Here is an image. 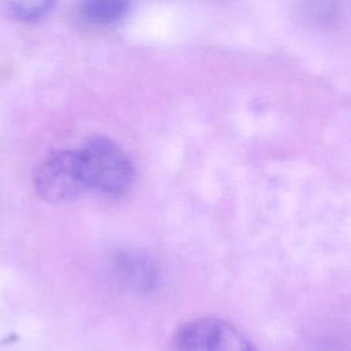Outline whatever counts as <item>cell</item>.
<instances>
[{
  "label": "cell",
  "mask_w": 351,
  "mask_h": 351,
  "mask_svg": "<svg viewBox=\"0 0 351 351\" xmlns=\"http://www.w3.org/2000/svg\"><path fill=\"white\" fill-rule=\"evenodd\" d=\"M5 12L22 22L43 19L55 7L56 0H0Z\"/></svg>",
  "instance_id": "obj_6"
},
{
  "label": "cell",
  "mask_w": 351,
  "mask_h": 351,
  "mask_svg": "<svg viewBox=\"0 0 351 351\" xmlns=\"http://www.w3.org/2000/svg\"><path fill=\"white\" fill-rule=\"evenodd\" d=\"M129 10V0H84L82 15L92 23L110 25L121 21Z\"/></svg>",
  "instance_id": "obj_5"
},
{
  "label": "cell",
  "mask_w": 351,
  "mask_h": 351,
  "mask_svg": "<svg viewBox=\"0 0 351 351\" xmlns=\"http://www.w3.org/2000/svg\"><path fill=\"white\" fill-rule=\"evenodd\" d=\"M336 7L337 0H303V12L314 22H329Z\"/></svg>",
  "instance_id": "obj_7"
},
{
  "label": "cell",
  "mask_w": 351,
  "mask_h": 351,
  "mask_svg": "<svg viewBox=\"0 0 351 351\" xmlns=\"http://www.w3.org/2000/svg\"><path fill=\"white\" fill-rule=\"evenodd\" d=\"M174 351H255L250 340L230 324L218 318H200L176 333Z\"/></svg>",
  "instance_id": "obj_3"
},
{
  "label": "cell",
  "mask_w": 351,
  "mask_h": 351,
  "mask_svg": "<svg viewBox=\"0 0 351 351\" xmlns=\"http://www.w3.org/2000/svg\"><path fill=\"white\" fill-rule=\"evenodd\" d=\"M37 195L52 204L69 203L86 191L78 151L62 149L49 154L37 166L33 177Z\"/></svg>",
  "instance_id": "obj_2"
},
{
  "label": "cell",
  "mask_w": 351,
  "mask_h": 351,
  "mask_svg": "<svg viewBox=\"0 0 351 351\" xmlns=\"http://www.w3.org/2000/svg\"><path fill=\"white\" fill-rule=\"evenodd\" d=\"M117 269L123 281L137 289L148 291L155 287L158 278L156 269L148 259L143 256L133 254L121 255L117 262Z\"/></svg>",
  "instance_id": "obj_4"
},
{
  "label": "cell",
  "mask_w": 351,
  "mask_h": 351,
  "mask_svg": "<svg viewBox=\"0 0 351 351\" xmlns=\"http://www.w3.org/2000/svg\"><path fill=\"white\" fill-rule=\"evenodd\" d=\"M86 189L121 197L132 188L134 169L128 155L112 140L95 136L78 149Z\"/></svg>",
  "instance_id": "obj_1"
}]
</instances>
